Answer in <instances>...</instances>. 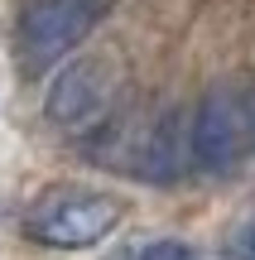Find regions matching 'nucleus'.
Masks as SVG:
<instances>
[{
  "label": "nucleus",
  "instance_id": "f03ea898",
  "mask_svg": "<svg viewBox=\"0 0 255 260\" xmlns=\"http://www.w3.org/2000/svg\"><path fill=\"white\" fill-rule=\"evenodd\" d=\"M255 154V82H217L188 125V159L212 174Z\"/></svg>",
  "mask_w": 255,
  "mask_h": 260
},
{
  "label": "nucleus",
  "instance_id": "f257e3e1",
  "mask_svg": "<svg viewBox=\"0 0 255 260\" xmlns=\"http://www.w3.org/2000/svg\"><path fill=\"white\" fill-rule=\"evenodd\" d=\"M125 203L92 183H53L29 203L24 232L53 251H92L121 226Z\"/></svg>",
  "mask_w": 255,
  "mask_h": 260
},
{
  "label": "nucleus",
  "instance_id": "20e7f679",
  "mask_svg": "<svg viewBox=\"0 0 255 260\" xmlns=\"http://www.w3.org/2000/svg\"><path fill=\"white\" fill-rule=\"evenodd\" d=\"M111 92H116L111 68L101 58H77L53 77L44 96V116L58 130H92L111 116Z\"/></svg>",
  "mask_w": 255,
  "mask_h": 260
},
{
  "label": "nucleus",
  "instance_id": "39448f33",
  "mask_svg": "<svg viewBox=\"0 0 255 260\" xmlns=\"http://www.w3.org/2000/svg\"><path fill=\"white\" fill-rule=\"evenodd\" d=\"M116 260H198L188 241H178V236H154V241H135L125 246Z\"/></svg>",
  "mask_w": 255,
  "mask_h": 260
},
{
  "label": "nucleus",
  "instance_id": "7ed1b4c3",
  "mask_svg": "<svg viewBox=\"0 0 255 260\" xmlns=\"http://www.w3.org/2000/svg\"><path fill=\"white\" fill-rule=\"evenodd\" d=\"M106 15V0H29L15 29V53L24 73H44L72 53Z\"/></svg>",
  "mask_w": 255,
  "mask_h": 260
},
{
  "label": "nucleus",
  "instance_id": "423d86ee",
  "mask_svg": "<svg viewBox=\"0 0 255 260\" xmlns=\"http://www.w3.org/2000/svg\"><path fill=\"white\" fill-rule=\"evenodd\" d=\"M227 255H231V260H255V222L227 241Z\"/></svg>",
  "mask_w": 255,
  "mask_h": 260
}]
</instances>
